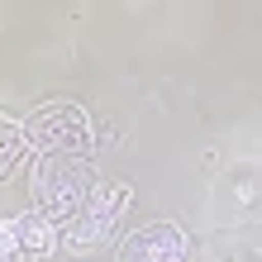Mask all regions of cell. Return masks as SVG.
<instances>
[{"label":"cell","mask_w":262,"mask_h":262,"mask_svg":"<svg viewBox=\"0 0 262 262\" xmlns=\"http://www.w3.org/2000/svg\"><path fill=\"white\" fill-rule=\"evenodd\" d=\"M96 172H91L86 158H72V152H48V158H38L34 167V210L43 214V220L53 224H67L76 220V214L86 210L91 191H96Z\"/></svg>","instance_id":"6da1fadb"},{"label":"cell","mask_w":262,"mask_h":262,"mask_svg":"<svg viewBox=\"0 0 262 262\" xmlns=\"http://www.w3.org/2000/svg\"><path fill=\"white\" fill-rule=\"evenodd\" d=\"M124 205H129V186H124V181H96L86 210L62 224L57 248H67L72 257H96V253H105V243L115 238V220H119V210H124Z\"/></svg>","instance_id":"7a4b0ae2"},{"label":"cell","mask_w":262,"mask_h":262,"mask_svg":"<svg viewBox=\"0 0 262 262\" xmlns=\"http://www.w3.org/2000/svg\"><path fill=\"white\" fill-rule=\"evenodd\" d=\"M24 138L48 152H72V158H86L91 148H96V134H91V119L76 100H48L38 105L34 115L24 119Z\"/></svg>","instance_id":"3957f363"},{"label":"cell","mask_w":262,"mask_h":262,"mask_svg":"<svg viewBox=\"0 0 262 262\" xmlns=\"http://www.w3.org/2000/svg\"><path fill=\"white\" fill-rule=\"evenodd\" d=\"M115 262H191V238L172 220H152L119 238Z\"/></svg>","instance_id":"277c9868"},{"label":"cell","mask_w":262,"mask_h":262,"mask_svg":"<svg viewBox=\"0 0 262 262\" xmlns=\"http://www.w3.org/2000/svg\"><path fill=\"white\" fill-rule=\"evenodd\" d=\"M10 229H14V243H19L24 262H43V257L57 253V224L43 220L38 210H29V214H19V220H10Z\"/></svg>","instance_id":"5b68a950"},{"label":"cell","mask_w":262,"mask_h":262,"mask_svg":"<svg viewBox=\"0 0 262 262\" xmlns=\"http://www.w3.org/2000/svg\"><path fill=\"white\" fill-rule=\"evenodd\" d=\"M24 148H29V138L19 124H10V119H0V181H5L14 167L24 162Z\"/></svg>","instance_id":"8992f818"},{"label":"cell","mask_w":262,"mask_h":262,"mask_svg":"<svg viewBox=\"0 0 262 262\" xmlns=\"http://www.w3.org/2000/svg\"><path fill=\"white\" fill-rule=\"evenodd\" d=\"M0 262H24V253H19V243H14V229H10V224H0Z\"/></svg>","instance_id":"52a82bcc"}]
</instances>
